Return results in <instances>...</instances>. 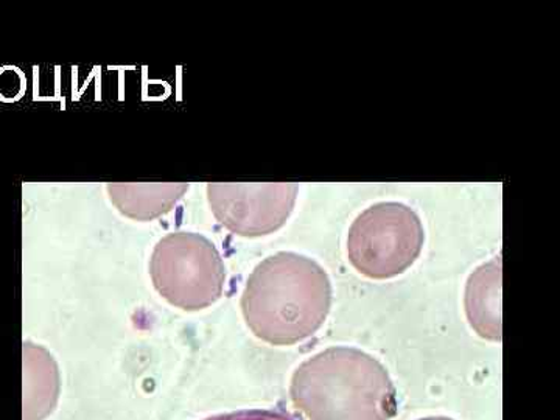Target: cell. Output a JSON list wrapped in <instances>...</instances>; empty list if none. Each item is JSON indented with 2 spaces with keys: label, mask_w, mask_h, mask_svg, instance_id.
<instances>
[{
  "label": "cell",
  "mask_w": 560,
  "mask_h": 420,
  "mask_svg": "<svg viewBox=\"0 0 560 420\" xmlns=\"http://www.w3.org/2000/svg\"><path fill=\"white\" fill-rule=\"evenodd\" d=\"M467 319L481 338L501 341V259L471 272L464 296Z\"/></svg>",
  "instance_id": "6"
},
{
  "label": "cell",
  "mask_w": 560,
  "mask_h": 420,
  "mask_svg": "<svg viewBox=\"0 0 560 420\" xmlns=\"http://www.w3.org/2000/svg\"><path fill=\"white\" fill-rule=\"evenodd\" d=\"M189 184H108L109 200L121 215L136 221L160 219L189 190Z\"/></svg>",
  "instance_id": "8"
},
{
  "label": "cell",
  "mask_w": 560,
  "mask_h": 420,
  "mask_svg": "<svg viewBox=\"0 0 560 420\" xmlns=\"http://www.w3.org/2000/svg\"><path fill=\"white\" fill-rule=\"evenodd\" d=\"M291 399L311 420H390L397 390L381 361L364 350L330 348L304 361Z\"/></svg>",
  "instance_id": "2"
},
{
  "label": "cell",
  "mask_w": 560,
  "mask_h": 420,
  "mask_svg": "<svg viewBox=\"0 0 560 420\" xmlns=\"http://www.w3.org/2000/svg\"><path fill=\"white\" fill-rule=\"evenodd\" d=\"M330 307L329 275L315 260L287 250L260 261L242 294L246 326L272 346H293L313 337Z\"/></svg>",
  "instance_id": "1"
},
{
  "label": "cell",
  "mask_w": 560,
  "mask_h": 420,
  "mask_svg": "<svg viewBox=\"0 0 560 420\" xmlns=\"http://www.w3.org/2000/svg\"><path fill=\"white\" fill-rule=\"evenodd\" d=\"M298 191V184H208V200L213 217L232 234L264 237L290 219Z\"/></svg>",
  "instance_id": "5"
},
{
  "label": "cell",
  "mask_w": 560,
  "mask_h": 420,
  "mask_svg": "<svg viewBox=\"0 0 560 420\" xmlns=\"http://www.w3.org/2000/svg\"><path fill=\"white\" fill-rule=\"evenodd\" d=\"M154 289L173 307L205 311L223 296L226 268L209 238L195 232H172L154 246L150 260Z\"/></svg>",
  "instance_id": "3"
},
{
  "label": "cell",
  "mask_w": 560,
  "mask_h": 420,
  "mask_svg": "<svg viewBox=\"0 0 560 420\" xmlns=\"http://www.w3.org/2000/svg\"><path fill=\"white\" fill-rule=\"evenodd\" d=\"M425 243L422 220L404 202H377L353 220L348 257L360 275L375 280L410 270Z\"/></svg>",
  "instance_id": "4"
},
{
  "label": "cell",
  "mask_w": 560,
  "mask_h": 420,
  "mask_svg": "<svg viewBox=\"0 0 560 420\" xmlns=\"http://www.w3.org/2000/svg\"><path fill=\"white\" fill-rule=\"evenodd\" d=\"M419 420H453L448 418H425V419H419Z\"/></svg>",
  "instance_id": "10"
},
{
  "label": "cell",
  "mask_w": 560,
  "mask_h": 420,
  "mask_svg": "<svg viewBox=\"0 0 560 420\" xmlns=\"http://www.w3.org/2000/svg\"><path fill=\"white\" fill-rule=\"evenodd\" d=\"M206 420H301L296 416L283 411L249 410L232 412V415L217 416Z\"/></svg>",
  "instance_id": "9"
},
{
  "label": "cell",
  "mask_w": 560,
  "mask_h": 420,
  "mask_svg": "<svg viewBox=\"0 0 560 420\" xmlns=\"http://www.w3.org/2000/svg\"><path fill=\"white\" fill-rule=\"evenodd\" d=\"M60 374L54 357L40 346L24 342V420H43L54 411Z\"/></svg>",
  "instance_id": "7"
}]
</instances>
